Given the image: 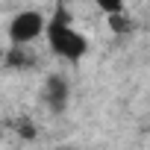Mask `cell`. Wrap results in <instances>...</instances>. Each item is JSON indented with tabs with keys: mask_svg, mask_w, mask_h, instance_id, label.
I'll list each match as a JSON object with an SVG mask.
<instances>
[{
	"mask_svg": "<svg viewBox=\"0 0 150 150\" xmlns=\"http://www.w3.org/2000/svg\"><path fill=\"white\" fill-rule=\"evenodd\" d=\"M94 6H97L106 18H118V15H124L127 0H94Z\"/></svg>",
	"mask_w": 150,
	"mask_h": 150,
	"instance_id": "obj_4",
	"label": "cell"
},
{
	"mask_svg": "<svg viewBox=\"0 0 150 150\" xmlns=\"http://www.w3.org/2000/svg\"><path fill=\"white\" fill-rule=\"evenodd\" d=\"M56 150H71V147H56Z\"/></svg>",
	"mask_w": 150,
	"mask_h": 150,
	"instance_id": "obj_5",
	"label": "cell"
},
{
	"mask_svg": "<svg viewBox=\"0 0 150 150\" xmlns=\"http://www.w3.org/2000/svg\"><path fill=\"white\" fill-rule=\"evenodd\" d=\"M47 33V15L41 9H21L9 21V41L12 47H27Z\"/></svg>",
	"mask_w": 150,
	"mask_h": 150,
	"instance_id": "obj_2",
	"label": "cell"
},
{
	"mask_svg": "<svg viewBox=\"0 0 150 150\" xmlns=\"http://www.w3.org/2000/svg\"><path fill=\"white\" fill-rule=\"evenodd\" d=\"M47 47L53 50V56L65 59V62H80L88 53V38L74 27V21L68 18L65 9H56V15L47 21Z\"/></svg>",
	"mask_w": 150,
	"mask_h": 150,
	"instance_id": "obj_1",
	"label": "cell"
},
{
	"mask_svg": "<svg viewBox=\"0 0 150 150\" xmlns=\"http://www.w3.org/2000/svg\"><path fill=\"white\" fill-rule=\"evenodd\" d=\"M41 97H44V103H47V109L53 115L65 112L68 103H71V83H68V77L65 74H50V77L44 80Z\"/></svg>",
	"mask_w": 150,
	"mask_h": 150,
	"instance_id": "obj_3",
	"label": "cell"
}]
</instances>
